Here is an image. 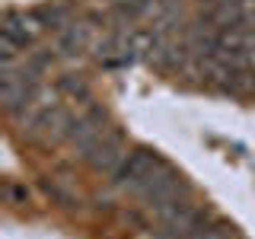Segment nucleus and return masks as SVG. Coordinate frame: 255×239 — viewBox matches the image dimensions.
Instances as JSON below:
<instances>
[{"mask_svg": "<svg viewBox=\"0 0 255 239\" xmlns=\"http://www.w3.org/2000/svg\"><path fill=\"white\" fill-rule=\"evenodd\" d=\"M90 45H96V42H93V32L86 22H67L64 29H58V51L67 54V58L86 51Z\"/></svg>", "mask_w": 255, "mask_h": 239, "instance_id": "0eeeda50", "label": "nucleus"}, {"mask_svg": "<svg viewBox=\"0 0 255 239\" xmlns=\"http://www.w3.org/2000/svg\"><path fill=\"white\" fill-rule=\"evenodd\" d=\"M163 163H166V159H159L156 153H150V150H134V153L125 159V166L115 172V185L125 188V191H131V195H137V188H140Z\"/></svg>", "mask_w": 255, "mask_h": 239, "instance_id": "20e7f679", "label": "nucleus"}, {"mask_svg": "<svg viewBox=\"0 0 255 239\" xmlns=\"http://www.w3.org/2000/svg\"><path fill=\"white\" fill-rule=\"evenodd\" d=\"M61 90H64V93H70V96H74V99H80V102H86V99H90V86L83 83V77L67 74V77L61 80Z\"/></svg>", "mask_w": 255, "mask_h": 239, "instance_id": "6e6552de", "label": "nucleus"}, {"mask_svg": "<svg viewBox=\"0 0 255 239\" xmlns=\"http://www.w3.org/2000/svg\"><path fill=\"white\" fill-rule=\"evenodd\" d=\"M128 156H131V153H128V140H125L122 127H115V124H112L109 131L83 153V159L93 166L96 172H112V175L125 166Z\"/></svg>", "mask_w": 255, "mask_h": 239, "instance_id": "f03ea898", "label": "nucleus"}, {"mask_svg": "<svg viewBox=\"0 0 255 239\" xmlns=\"http://www.w3.org/2000/svg\"><path fill=\"white\" fill-rule=\"evenodd\" d=\"M109 115H106V109H99V106H90L83 112V115H77L74 118V127H70V134H67V140L74 143V150L80 156L86 153V150L93 147L96 140L102 137V134L109 131Z\"/></svg>", "mask_w": 255, "mask_h": 239, "instance_id": "39448f33", "label": "nucleus"}, {"mask_svg": "<svg viewBox=\"0 0 255 239\" xmlns=\"http://www.w3.org/2000/svg\"><path fill=\"white\" fill-rule=\"evenodd\" d=\"M93 51H96V61H99L102 67L118 70V67H128V64L137 58L140 45H137V35H131L128 29H112L109 35L96 38Z\"/></svg>", "mask_w": 255, "mask_h": 239, "instance_id": "7ed1b4c3", "label": "nucleus"}, {"mask_svg": "<svg viewBox=\"0 0 255 239\" xmlns=\"http://www.w3.org/2000/svg\"><path fill=\"white\" fill-rule=\"evenodd\" d=\"M207 223V214L198 204L182 201L156 214V239H191Z\"/></svg>", "mask_w": 255, "mask_h": 239, "instance_id": "f257e3e1", "label": "nucleus"}, {"mask_svg": "<svg viewBox=\"0 0 255 239\" xmlns=\"http://www.w3.org/2000/svg\"><path fill=\"white\" fill-rule=\"evenodd\" d=\"M48 26L42 19V13H22V10H10L3 16V38L13 45H19L22 51H26L29 45L38 42V35H42Z\"/></svg>", "mask_w": 255, "mask_h": 239, "instance_id": "423d86ee", "label": "nucleus"}]
</instances>
